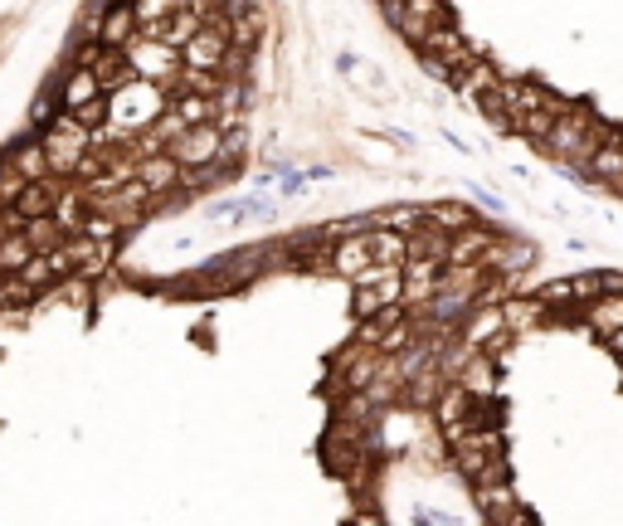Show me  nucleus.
Segmentation results:
<instances>
[{
  "mask_svg": "<svg viewBox=\"0 0 623 526\" xmlns=\"http://www.w3.org/2000/svg\"><path fill=\"white\" fill-rule=\"evenodd\" d=\"M122 54H127V64H132V74L156 83V88H171L176 74H181V59H176V49L171 44H161V39H147L137 35L132 44H122Z\"/></svg>",
  "mask_w": 623,
  "mask_h": 526,
  "instance_id": "4",
  "label": "nucleus"
},
{
  "mask_svg": "<svg viewBox=\"0 0 623 526\" xmlns=\"http://www.w3.org/2000/svg\"><path fill=\"white\" fill-rule=\"evenodd\" d=\"M502 317H507V332H531L550 317V307L541 298H512L502 302Z\"/></svg>",
  "mask_w": 623,
  "mask_h": 526,
  "instance_id": "23",
  "label": "nucleus"
},
{
  "mask_svg": "<svg viewBox=\"0 0 623 526\" xmlns=\"http://www.w3.org/2000/svg\"><path fill=\"white\" fill-rule=\"evenodd\" d=\"M244 156H249V137H244V127H239V132H224V156H220V161L239 166Z\"/></svg>",
  "mask_w": 623,
  "mask_h": 526,
  "instance_id": "33",
  "label": "nucleus"
},
{
  "mask_svg": "<svg viewBox=\"0 0 623 526\" xmlns=\"http://www.w3.org/2000/svg\"><path fill=\"white\" fill-rule=\"evenodd\" d=\"M20 229H25V239H30V249H35V254H54V249L69 239V229L59 225L54 215H44V220H25Z\"/></svg>",
  "mask_w": 623,
  "mask_h": 526,
  "instance_id": "24",
  "label": "nucleus"
},
{
  "mask_svg": "<svg viewBox=\"0 0 623 526\" xmlns=\"http://www.w3.org/2000/svg\"><path fill=\"white\" fill-rule=\"evenodd\" d=\"M327 268L336 278H346V283H356L361 273H370L375 263H370V249H366V234H351V239H341L336 249L327 254Z\"/></svg>",
  "mask_w": 623,
  "mask_h": 526,
  "instance_id": "12",
  "label": "nucleus"
},
{
  "mask_svg": "<svg viewBox=\"0 0 623 526\" xmlns=\"http://www.w3.org/2000/svg\"><path fill=\"white\" fill-rule=\"evenodd\" d=\"M93 74H98V83H103V93H122L127 83H132V64H127V54L122 49H98V59L88 64Z\"/></svg>",
  "mask_w": 623,
  "mask_h": 526,
  "instance_id": "15",
  "label": "nucleus"
},
{
  "mask_svg": "<svg viewBox=\"0 0 623 526\" xmlns=\"http://www.w3.org/2000/svg\"><path fill=\"white\" fill-rule=\"evenodd\" d=\"M366 249H370V263H375V268H404V259H409V234H400V229H370Z\"/></svg>",
  "mask_w": 623,
  "mask_h": 526,
  "instance_id": "13",
  "label": "nucleus"
},
{
  "mask_svg": "<svg viewBox=\"0 0 623 526\" xmlns=\"http://www.w3.org/2000/svg\"><path fill=\"white\" fill-rule=\"evenodd\" d=\"M59 93H64V108H69V113L88 108V103H98V98H108L93 69H74V74L64 78V88H59Z\"/></svg>",
  "mask_w": 623,
  "mask_h": 526,
  "instance_id": "18",
  "label": "nucleus"
},
{
  "mask_svg": "<svg viewBox=\"0 0 623 526\" xmlns=\"http://www.w3.org/2000/svg\"><path fill=\"white\" fill-rule=\"evenodd\" d=\"M356 526H385V522H380V512H375V507H366V512L356 517Z\"/></svg>",
  "mask_w": 623,
  "mask_h": 526,
  "instance_id": "37",
  "label": "nucleus"
},
{
  "mask_svg": "<svg viewBox=\"0 0 623 526\" xmlns=\"http://www.w3.org/2000/svg\"><path fill=\"white\" fill-rule=\"evenodd\" d=\"M20 278H25V283H30L35 293H44V288H49V283H54L59 273H54V263L44 259V254H35V259H30L25 268H20Z\"/></svg>",
  "mask_w": 623,
  "mask_h": 526,
  "instance_id": "31",
  "label": "nucleus"
},
{
  "mask_svg": "<svg viewBox=\"0 0 623 526\" xmlns=\"http://www.w3.org/2000/svg\"><path fill=\"white\" fill-rule=\"evenodd\" d=\"M439 273L443 263L434 259H404V307L409 312H429V302L439 298Z\"/></svg>",
  "mask_w": 623,
  "mask_h": 526,
  "instance_id": "7",
  "label": "nucleus"
},
{
  "mask_svg": "<svg viewBox=\"0 0 623 526\" xmlns=\"http://www.w3.org/2000/svg\"><path fill=\"white\" fill-rule=\"evenodd\" d=\"M599 147H604V132H599V122H594L585 108H565V117L550 127V137L541 142V151L555 156L560 166H580V161H589Z\"/></svg>",
  "mask_w": 623,
  "mask_h": 526,
  "instance_id": "1",
  "label": "nucleus"
},
{
  "mask_svg": "<svg viewBox=\"0 0 623 526\" xmlns=\"http://www.w3.org/2000/svg\"><path fill=\"white\" fill-rule=\"evenodd\" d=\"M492 244H497V234L487 225L463 229V234H453V244H448V263H482Z\"/></svg>",
  "mask_w": 623,
  "mask_h": 526,
  "instance_id": "16",
  "label": "nucleus"
},
{
  "mask_svg": "<svg viewBox=\"0 0 623 526\" xmlns=\"http://www.w3.org/2000/svg\"><path fill=\"white\" fill-rule=\"evenodd\" d=\"M453 20V10L443 5V0H409V10H404L400 20V35L409 39V44H424V39L434 35L439 25H448Z\"/></svg>",
  "mask_w": 623,
  "mask_h": 526,
  "instance_id": "8",
  "label": "nucleus"
},
{
  "mask_svg": "<svg viewBox=\"0 0 623 526\" xmlns=\"http://www.w3.org/2000/svg\"><path fill=\"white\" fill-rule=\"evenodd\" d=\"M181 161L171 156V151H156V156H142L137 161V181L151 190V195H161V200H171L176 186H181Z\"/></svg>",
  "mask_w": 623,
  "mask_h": 526,
  "instance_id": "9",
  "label": "nucleus"
},
{
  "mask_svg": "<svg viewBox=\"0 0 623 526\" xmlns=\"http://www.w3.org/2000/svg\"><path fill=\"white\" fill-rule=\"evenodd\" d=\"M15 229H20V220H15L10 210H0V239H5V234H15Z\"/></svg>",
  "mask_w": 623,
  "mask_h": 526,
  "instance_id": "36",
  "label": "nucleus"
},
{
  "mask_svg": "<svg viewBox=\"0 0 623 526\" xmlns=\"http://www.w3.org/2000/svg\"><path fill=\"white\" fill-rule=\"evenodd\" d=\"M585 327L599 332L604 341L614 337V332H623V293H604V298L585 302Z\"/></svg>",
  "mask_w": 623,
  "mask_h": 526,
  "instance_id": "14",
  "label": "nucleus"
},
{
  "mask_svg": "<svg viewBox=\"0 0 623 526\" xmlns=\"http://www.w3.org/2000/svg\"><path fill=\"white\" fill-rule=\"evenodd\" d=\"M585 171L594 176V181H604V186H619V181H623V147L604 142V147L585 161Z\"/></svg>",
  "mask_w": 623,
  "mask_h": 526,
  "instance_id": "25",
  "label": "nucleus"
},
{
  "mask_svg": "<svg viewBox=\"0 0 623 526\" xmlns=\"http://www.w3.org/2000/svg\"><path fill=\"white\" fill-rule=\"evenodd\" d=\"M54 200H59V181H54V176H49V181H30V186L10 200V215H15L20 225H25V220H44V215H54Z\"/></svg>",
  "mask_w": 623,
  "mask_h": 526,
  "instance_id": "11",
  "label": "nucleus"
},
{
  "mask_svg": "<svg viewBox=\"0 0 623 526\" xmlns=\"http://www.w3.org/2000/svg\"><path fill=\"white\" fill-rule=\"evenodd\" d=\"M117 229H122V225H117L112 215H88L78 234H88V239H98V244H117Z\"/></svg>",
  "mask_w": 623,
  "mask_h": 526,
  "instance_id": "32",
  "label": "nucleus"
},
{
  "mask_svg": "<svg viewBox=\"0 0 623 526\" xmlns=\"http://www.w3.org/2000/svg\"><path fill=\"white\" fill-rule=\"evenodd\" d=\"M30 298H39V293L20 273H5V278H0V307H25Z\"/></svg>",
  "mask_w": 623,
  "mask_h": 526,
  "instance_id": "29",
  "label": "nucleus"
},
{
  "mask_svg": "<svg viewBox=\"0 0 623 526\" xmlns=\"http://www.w3.org/2000/svg\"><path fill=\"white\" fill-rule=\"evenodd\" d=\"M424 220L434 229H443V234H463V229L477 225V215L468 210V205H458V200H439V205H424Z\"/></svg>",
  "mask_w": 623,
  "mask_h": 526,
  "instance_id": "20",
  "label": "nucleus"
},
{
  "mask_svg": "<svg viewBox=\"0 0 623 526\" xmlns=\"http://www.w3.org/2000/svg\"><path fill=\"white\" fill-rule=\"evenodd\" d=\"M351 293H356V302H351L356 317H375L380 307L404 302V268H370L351 283Z\"/></svg>",
  "mask_w": 623,
  "mask_h": 526,
  "instance_id": "5",
  "label": "nucleus"
},
{
  "mask_svg": "<svg viewBox=\"0 0 623 526\" xmlns=\"http://www.w3.org/2000/svg\"><path fill=\"white\" fill-rule=\"evenodd\" d=\"M497 98L507 103V113H512V122L521 127V117H531V113H536V108L546 103L550 93L541 88V83H536V78H502V83H497Z\"/></svg>",
  "mask_w": 623,
  "mask_h": 526,
  "instance_id": "10",
  "label": "nucleus"
},
{
  "mask_svg": "<svg viewBox=\"0 0 623 526\" xmlns=\"http://www.w3.org/2000/svg\"><path fill=\"white\" fill-rule=\"evenodd\" d=\"M443 390H448V376L429 366V371H419V376L404 385V400H409V405H419V410H434V405L443 400Z\"/></svg>",
  "mask_w": 623,
  "mask_h": 526,
  "instance_id": "21",
  "label": "nucleus"
},
{
  "mask_svg": "<svg viewBox=\"0 0 623 526\" xmlns=\"http://www.w3.org/2000/svg\"><path fill=\"white\" fill-rule=\"evenodd\" d=\"M375 371H380V351H375V346H361V341H351V346L331 361L327 395L331 400H346V395L366 390L370 380H375Z\"/></svg>",
  "mask_w": 623,
  "mask_h": 526,
  "instance_id": "3",
  "label": "nucleus"
},
{
  "mask_svg": "<svg viewBox=\"0 0 623 526\" xmlns=\"http://www.w3.org/2000/svg\"><path fill=\"white\" fill-rule=\"evenodd\" d=\"M137 5H112L108 20H103V30H98V39L108 44V49H122V44H132L137 39Z\"/></svg>",
  "mask_w": 623,
  "mask_h": 526,
  "instance_id": "19",
  "label": "nucleus"
},
{
  "mask_svg": "<svg viewBox=\"0 0 623 526\" xmlns=\"http://www.w3.org/2000/svg\"><path fill=\"white\" fill-rule=\"evenodd\" d=\"M404 10H409V0H380V15L400 30V20H404Z\"/></svg>",
  "mask_w": 623,
  "mask_h": 526,
  "instance_id": "35",
  "label": "nucleus"
},
{
  "mask_svg": "<svg viewBox=\"0 0 623 526\" xmlns=\"http://www.w3.org/2000/svg\"><path fill=\"white\" fill-rule=\"evenodd\" d=\"M132 5H137V20H142V25L171 20L176 10H185V0H132Z\"/></svg>",
  "mask_w": 623,
  "mask_h": 526,
  "instance_id": "30",
  "label": "nucleus"
},
{
  "mask_svg": "<svg viewBox=\"0 0 623 526\" xmlns=\"http://www.w3.org/2000/svg\"><path fill=\"white\" fill-rule=\"evenodd\" d=\"M560 117H565V103H560V98H546V103H541V108H536L531 117H521V127H516V132H526V137L546 142V137H550V127H555Z\"/></svg>",
  "mask_w": 623,
  "mask_h": 526,
  "instance_id": "27",
  "label": "nucleus"
},
{
  "mask_svg": "<svg viewBox=\"0 0 623 526\" xmlns=\"http://www.w3.org/2000/svg\"><path fill=\"white\" fill-rule=\"evenodd\" d=\"M44 151H49V166L54 176H74L78 161L93 151V127H83L74 113H64L49 132H44Z\"/></svg>",
  "mask_w": 623,
  "mask_h": 526,
  "instance_id": "2",
  "label": "nucleus"
},
{
  "mask_svg": "<svg viewBox=\"0 0 623 526\" xmlns=\"http://www.w3.org/2000/svg\"><path fill=\"white\" fill-rule=\"evenodd\" d=\"M88 298V278H64V283H59V302H83Z\"/></svg>",
  "mask_w": 623,
  "mask_h": 526,
  "instance_id": "34",
  "label": "nucleus"
},
{
  "mask_svg": "<svg viewBox=\"0 0 623 526\" xmlns=\"http://www.w3.org/2000/svg\"><path fill=\"white\" fill-rule=\"evenodd\" d=\"M10 171H15L20 181H49V176H54V166H49V151H44V142H39V147H20V151H15Z\"/></svg>",
  "mask_w": 623,
  "mask_h": 526,
  "instance_id": "26",
  "label": "nucleus"
},
{
  "mask_svg": "<svg viewBox=\"0 0 623 526\" xmlns=\"http://www.w3.org/2000/svg\"><path fill=\"white\" fill-rule=\"evenodd\" d=\"M171 156L181 161V171H195V166H215L224 156V132L215 122H205V127H190L181 132L176 142H171Z\"/></svg>",
  "mask_w": 623,
  "mask_h": 526,
  "instance_id": "6",
  "label": "nucleus"
},
{
  "mask_svg": "<svg viewBox=\"0 0 623 526\" xmlns=\"http://www.w3.org/2000/svg\"><path fill=\"white\" fill-rule=\"evenodd\" d=\"M453 385H463L468 395H477V400H487L492 390H497V366H492V356L487 351H473V361L453 376Z\"/></svg>",
  "mask_w": 623,
  "mask_h": 526,
  "instance_id": "17",
  "label": "nucleus"
},
{
  "mask_svg": "<svg viewBox=\"0 0 623 526\" xmlns=\"http://www.w3.org/2000/svg\"><path fill=\"white\" fill-rule=\"evenodd\" d=\"M30 259H35V249H30L25 229H15V234H5V239H0V278H5V273H20Z\"/></svg>",
  "mask_w": 623,
  "mask_h": 526,
  "instance_id": "28",
  "label": "nucleus"
},
{
  "mask_svg": "<svg viewBox=\"0 0 623 526\" xmlns=\"http://www.w3.org/2000/svg\"><path fill=\"white\" fill-rule=\"evenodd\" d=\"M54 220L69 229V234H78V229H83V220H88V190H83V186H59V200H54Z\"/></svg>",
  "mask_w": 623,
  "mask_h": 526,
  "instance_id": "22",
  "label": "nucleus"
}]
</instances>
